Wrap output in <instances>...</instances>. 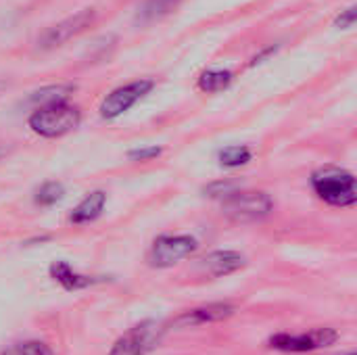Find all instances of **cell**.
Masks as SVG:
<instances>
[{"mask_svg": "<svg viewBox=\"0 0 357 355\" xmlns=\"http://www.w3.org/2000/svg\"><path fill=\"white\" fill-rule=\"evenodd\" d=\"M73 92H75V84H50V86H44V88L31 92L29 103L36 107L61 103V100H67Z\"/></svg>", "mask_w": 357, "mask_h": 355, "instance_id": "4fadbf2b", "label": "cell"}, {"mask_svg": "<svg viewBox=\"0 0 357 355\" xmlns=\"http://www.w3.org/2000/svg\"><path fill=\"white\" fill-rule=\"evenodd\" d=\"M174 0H151V4H153V8L157 10V8H165L167 4H172Z\"/></svg>", "mask_w": 357, "mask_h": 355, "instance_id": "7402d4cb", "label": "cell"}, {"mask_svg": "<svg viewBox=\"0 0 357 355\" xmlns=\"http://www.w3.org/2000/svg\"><path fill=\"white\" fill-rule=\"evenodd\" d=\"M339 341V333L331 326L314 328L310 333L291 335V333H278L268 339V347L282 354H310L318 349H326Z\"/></svg>", "mask_w": 357, "mask_h": 355, "instance_id": "5b68a950", "label": "cell"}, {"mask_svg": "<svg viewBox=\"0 0 357 355\" xmlns=\"http://www.w3.org/2000/svg\"><path fill=\"white\" fill-rule=\"evenodd\" d=\"M232 80H234V73L228 69H207L199 77V90H203L207 94L222 92L232 84Z\"/></svg>", "mask_w": 357, "mask_h": 355, "instance_id": "5bb4252c", "label": "cell"}, {"mask_svg": "<svg viewBox=\"0 0 357 355\" xmlns=\"http://www.w3.org/2000/svg\"><path fill=\"white\" fill-rule=\"evenodd\" d=\"M236 314V305L226 303V301H215L207 305H199L192 310L182 312L178 318L172 320V328H195V326H205L213 322L228 320Z\"/></svg>", "mask_w": 357, "mask_h": 355, "instance_id": "9c48e42d", "label": "cell"}, {"mask_svg": "<svg viewBox=\"0 0 357 355\" xmlns=\"http://www.w3.org/2000/svg\"><path fill=\"white\" fill-rule=\"evenodd\" d=\"M314 195L337 209H351L357 203V180L356 174L339 167V165H324L318 167L310 178Z\"/></svg>", "mask_w": 357, "mask_h": 355, "instance_id": "6da1fadb", "label": "cell"}, {"mask_svg": "<svg viewBox=\"0 0 357 355\" xmlns=\"http://www.w3.org/2000/svg\"><path fill=\"white\" fill-rule=\"evenodd\" d=\"M347 355H356V354H347Z\"/></svg>", "mask_w": 357, "mask_h": 355, "instance_id": "d4e9b609", "label": "cell"}, {"mask_svg": "<svg viewBox=\"0 0 357 355\" xmlns=\"http://www.w3.org/2000/svg\"><path fill=\"white\" fill-rule=\"evenodd\" d=\"M276 50H278V46H268V48H264V50H261L259 54H255V56L251 59V63H249V67H255V65H261V63H264V61H266V59H268L270 54H274Z\"/></svg>", "mask_w": 357, "mask_h": 355, "instance_id": "44dd1931", "label": "cell"}, {"mask_svg": "<svg viewBox=\"0 0 357 355\" xmlns=\"http://www.w3.org/2000/svg\"><path fill=\"white\" fill-rule=\"evenodd\" d=\"M247 266V257L238 251L232 249H218L207 253L201 262H199V272L211 278H222V276H230L238 270H243Z\"/></svg>", "mask_w": 357, "mask_h": 355, "instance_id": "30bf717a", "label": "cell"}, {"mask_svg": "<svg viewBox=\"0 0 357 355\" xmlns=\"http://www.w3.org/2000/svg\"><path fill=\"white\" fill-rule=\"evenodd\" d=\"M356 19H357L356 6H349V8L341 10V15L335 19V25H337L339 29H351V27L356 25Z\"/></svg>", "mask_w": 357, "mask_h": 355, "instance_id": "ffe728a7", "label": "cell"}, {"mask_svg": "<svg viewBox=\"0 0 357 355\" xmlns=\"http://www.w3.org/2000/svg\"><path fill=\"white\" fill-rule=\"evenodd\" d=\"M96 19V10L94 8H82L77 10L75 15L54 23L52 27H48L40 40H38V48L40 50H52V48H59L63 46L65 42L77 38L79 33H84Z\"/></svg>", "mask_w": 357, "mask_h": 355, "instance_id": "ba28073f", "label": "cell"}, {"mask_svg": "<svg viewBox=\"0 0 357 355\" xmlns=\"http://www.w3.org/2000/svg\"><path fill=\"white\" fill-rule=\"evenodd\" d=\"M238 188H243V186H241L236 180H220V182H211V184L205 188V197L222 201L224 197L232 195V192L238 190Z\"/></svg>", "mask_w": 357, "mask_h": 355, "instance_id": "ac0fdd59", "label": "cell"}, {"mask_svg": "<svg viewBox=\"0 0 357 355\" xmlns=\"http://www.w3.org/2000/svg\"><path fill=\"white\" fill-rule=\"evenodd\" d=\"M155 88V82L149 80V77H142V80H134L130 84H123L119 88H115L113 92H109L98 111H100V117L105 121H115L117 117H121L123 113H128L140 98H144L151 90Z\"/></svg>", "mask_w": 357, "mask_h": 355, "instance_id": "52a82bcc", "label": "cell"}, {"mask_svg": "<svg viewBox=\"0 0 357 355\" xmlns=\"http://www.w3.org/2000/svg\"><path fill=\"white\" fill-rule=\"evenodd\" d=\"M82 123V109L77 105H71L69 100L50 103L36 107L27 117V128L40 136V138H63L77 130Z\"/></svg>", "mask_w": 357, "mask_h": 355, "instance_id": "7a4b0ae2", "label": "cell"}, {"mask_svg": "<svg viewBox=\"0 0 357 355\" xmlns=\"http://www.w3.org/2000/svg\"><path fill=\"white\" fill-rule=\"evenodd\" d=\"M65 197V186L56 180H48L44 184H40L33 192V203L40 207H52L59 201H63Z\"/></svg>", "mask_w": 357, "mask_h": 355, "instance_id": "2e32d148", "label": "cell"}, {"mask_svg": "<svg viewBox=\"0 0 357 355\" xmlns=\"http://www.w3.org/2000/svg\"><path fill=\"white\" fill-rule=\"evenodd\" d=\"M197 251L199 241L190 234H159L146 253V262L151 268L167 270L192 257Z\"/></svg>", "mask_w": 357, "mask_h": 355, "instance_id": "277c9868", "label": "cell"}, {"mask_svg": "<svg viewBox=\"0 0 357 355\" xmlns=\"http://www.w3.org/2000/svg\"><path fill=\"white\" fill-rule=\"evenodd\" d=\"M220 203H222V213L232 222H241V224L261 222L274 211V199L264 190L238 188L232 195L224 197Z\"/></svg>", "mask_w": 357, "mask_h": 355, "instance_id": "3957f363", "label": "cell"}, {"mask_svg": "<svg viewBox=\"0 0 357 355\" xmlns=\"http://www.w3.org/2000/svg\"><path fill=\"white\" fill-rule=\"evenodd\" d=\"M48 274L56 285H61L69 293L84 291V289H90V287L102 282V278H98V276H88V274L75 272L67 262H52L48 268Z\"/></svg>", "mask_w": 357, "mask_h": 355, "instance_id": "8fae6325", "label": "cell"}, {"mask_svg": "<svg viewBox=\"0 0 357 355\" xmlns=\"http://www.w3.org/2000/svg\"><path fill=\"white\" fill-rule=\"evenodd\" d=\"M161 153H163V149H161V146H157V144H149V146L132 149V151L128 153V159H130V161H153V159H157Z\"/></svg>", "mask_w": 357, "mask_h": 355, "instance_id": "d6986e66", "label": "cell"}, {"mask_svg": "<svg viewBox=\"0 0 357 355\" xmlns=\"http://www.w3.org/2000/svg\"><path fill=\"white\" fill-rule=\"evenodd\" d=\"M2 155H6V149H4V146H0V157H2Z\"/></svg>", "mask_w": 357, "mask_h": 355, "instance_id": "cb8c5ba5", "label": "cell"}, {"mask_svg": "<svg viewBox=\"0 0 357 355\" xmlns=\"http://www.w3.org/2000/svg\"><path fill=\"white\" fill-rule=\"evenodd\" d=\"M251 159H253V151L245 144H232L218 153V163L226 169H238L251 163Z\"/></svg>", "mask_w": 357, "mask_h": 355, "instance_id": "9a60e30c", "label": "cell"}, {"mask_svg": "<svg viewBox=\"0 0 357 355\" xmlns=\"http://www.w3.org/2000/svg\"><path fill=\"white\" fill-rule=\"evenodd\" d=\"M107 207V192L105 190H92L88 192L69 213V222L75 226H86L96 222Z\"/></svg>", "mask_w": 357, "mask_h": 355, "instance_id": "7c38bea8", "label": "cell"}, {"mask_svg": "<svg viewBox=\"0 0 357 355\" xmlns=\"http://www.w3.org/2000/svg\"><path fill=\"white\" fill-rule=\"evenodd\" d=\"M0 355H54V352L44 341L31 339V341H21V343L6 347Z\"/></svg>", "mask_w": 357, "mask_h": 355, "instance_id": "e0dca14e", "label": "cell"}, {"mask_svg": "<svg viewBox=\"0 0 357 355\" xmlns=\"http://www.w3.org/2000/svg\"><path fill=\"white\" fill-rule=\"evenodd\" d=\"M165 335V326L155 320H144L126 331L109 349L107 355H149L159 347Z\"/></svg>", "mask_w": 357, "mask_h": 355, "instance_id": "8992f818", "label": "cell"}, {"mask_svg": "<svg viewBox=\"0 0 357 355\" xmlns=\"http://www.w3.org/2000/svg\"><path fill=\"white\" fill-rule=\"evenodd\" d=\"M4 88H6V82H2V80H0V90H4Z\"/></svg>", "mask_w": 357, "mask_h": 355, "instance_id": "603a6c76", "label": "cell"}]
</instances>
